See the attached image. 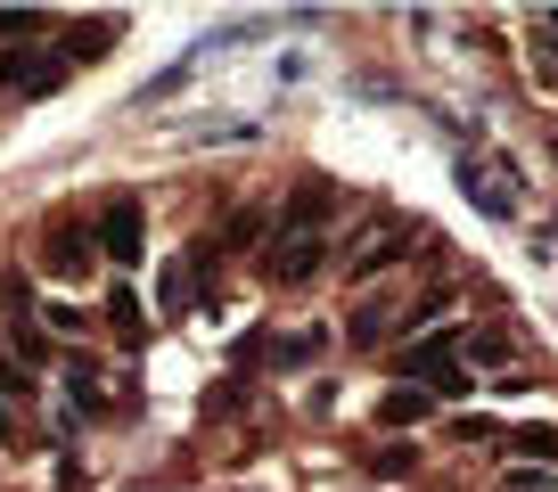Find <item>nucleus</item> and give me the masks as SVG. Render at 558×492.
<instances>
[{
    "label": "nucleus",
    "mask_w": 558,
    "mask_h": 492,
    "mask_svg": "<svg viewBox=\"0 0 558 492\" xmlns=\"http://www.w3.org/2000/svg\"><path fill=\"white\" fill-rule=\"evenodd\" d=\"M25 34H41L34 9H0V41H25Z\"/></svg>",
    "instance_id": "2eb2a0df"
},
{
    "label": "nucleus",
    "mask_w": 558,
    "mask_h": 492,
    "mask_svg": "<svg viewBox=\"0 0 558 492\" xmlns=\"http://www.w3.org/2000/svg\"><path fill=\"white\" fill-rule=\"evenodd\" d=\"M90 238H99L107 263H140V246H148V213H140V197H116V206L90 222Z\"/></svg>",
    "instance_id": "f03ea898"
},
{
    "label": "nucleus",
    "mask_w": 558,
    "mask_h": 492,
    "mask_svg": "<svg viewBox=\"0 0 558 492\" xmlns=\"http://www.w3.org/2000/svg\"><path fill=\"white\" fill-rule=\"evenodd\" d=\"M386 329H395V312H386V304H369V312H353V345H378Z\"/></svg>",
    "instance_id": "f8f14e48"
},
{
    "label": "nucleus",
    "mask_w": 558,
    "mask_h": 492,
    "mask_svg": "<svg viewBox=\"0 0 558 492\" xmlns=\"http://www.w3.org/2000/svg\"><path fill=\"white\" fill-rule=\"evenodd\" d=\"M509 181H518L509 164H469V157H460V189H469L493 222H518V189H509Z\"/></svg>",
    "instance_id": "39448f33"
},
{
    "label": "nucleus",
    "mask_w": 558,
    "mask_h": 492,
    "mask_svg": "<svg viewBox=\"0 0 558 492\" xmlns=\"http://www.w3.org/2000/svg\"><path fill=\"white\" fill-rule=\"evenodd\" d=\"M320 263H329V238H279L271 246V280L279 287H304Z\"/></svg>",
    "instance_id": "6e6552de"
},
{
    "label": "nucleus",
    "mask_w": 558,
    "mask_h": 492,
    "mask_svg": "<svg viewBox=\"0 0 558 492\" xmlns=\"http://www.w3.org/2000/svg\"><path fill=\"white\" fill-rule=\"evenodd\" d=\"M9 345H17L25 361H41V353H50V329H41V320L25 312V320H9Z\"/></svg>",
    "instance_id": "9d476101"
},
{
    "label": "nucleus",
    "mask_w": 558,
    "mask_h": 492,
    "mask_svg": "<svg viewBox=\"0 0 558 492\" xmlns=\"http://www.w3.org/2000/svg\"><path fill=\"white\" fill-rule=\"evenodd\" d=\"M395 255H402V222H369V230H362V246L345 255V280H378Z\"/></svg>",
    "instance_id": "0eeeda50"
},
{
    "label": "nucleus",
    "mask_w": 558,
    "mask_h": 492,
    "mask_svg": "<svg viewBox=\"0 0 558 492\" xmlns=\"http://www.w3.org/2000/svg\"><path fill=\"white\" fill-rule=\"evenodd\" d=\"M41 271H50V280H90V271H99V238H90L83 222H58L50 246H41Z\"/></svg>",
    "instance_id": "7ed1b4c3"
},
{
    "label": "nucleus",
    "mask_w": 558,
    "mask_h": 492,
    "mask_svg": "<svg viewBox=\"0 0 558 492\" xmlns=\"http://www.w3.org/2000/svg\"><path fill=\"white\" fill-rule=\"evenodd\" d=\"M66 74V50H0V90H50Z\"/></svg>",
    "instance_id": "423d86ee"
},
{
    "label": "nucleus",
    "mask_w": 558,
    "mask_h": 492,
    "mask_svg": "<svg viewBox=\"0 0 558 492\" xmlns=\"http://www.w3.org/2000/svg\"><path fill=\"white\" fill-rule=\"evenodd\" d=\"M427 403H436V394H418V386H395V394L378 403V419H386V427H411V419H427Z\"/></svg>",
    "instance_id": "1a4fd4ad"
},
{
    "label": "nucleus",
    "mask_w": 558,
    "mask_h": 492,
    "mask_svg": "<svg viewBox=\"0 0 558 492\" xmlns=\"http://www.w3.org/2000/svg\"><path fill=\"white\" fill-rule=\"evenodd\" d=\"M239 403H246V386H214V394H206V419H230Z\"/></svg>",
    "instance_id": "dca6fc26"
},
{
    "label": "nucleus",
    "mask_w": 558,
    "mask_h": 492,
    "mask_svg": "<svg viewBox=\"0 0 558 492\" xmlns=\"http://www.w3.org/2000/svg\"><path fill=\"white\" fill-rule=\"evenodd\" d=\"M402 378H418V394H460V386H469V353H460V336H418V345L402 353Z\"/></svg>",
    "instance_id": "f257e3e1"
},
{
    "label": "nucleus",
    "mask_w": 558,
    "mask_h": 492,
    "mask_svg": "<svg viewBox=\"0 0 558 492\" xmlns=\"http://www.w3.org/2000/svg\"><path fill=\"white\" fill-rule=\"evenodd\" d=\"M107 320H116L123 336H140V296H132V287H116V296H107Z\"/></svg>",
    "instance_id": "4468645a"
},
{
    "label": "nucleus",
    "mask_w": 558,
    "mask_h": 492,
    "mask_svg": "<svg viewBox=\"0 0 558 492\" xmlns=\"http://www.w3.org/2000/svg\"><path fill=\"white\" fill-rule=\"evenodd\" d=\"M157 304H165V312H181V304H190V263H173V271L157 280Z\"/></svg>",
    "instance_id": "ddd939ff"
},
{
    "label": "nucleus",
    "mask_w": 558,
    "mask_h": 492,
    "mask_svg": "<svg viewBox=\"0 0 558 492\" xmlns=\"http://www.w3.org/2000/svg\"><path fill=\"white\" fill-rule=\"evenodd\" d=\"M411 459H418V452H411V443H402V452H378V459H369V468H378V476H411Z\"/></svg>",
    "instance_id": "f3484780"
},
{
    "label": "nucleus",
    "mask_w": 558,
    "mask_h": 492,
    "mask_svg": "<svg viewBox=\"0 0 558 492\" xmlns=\"http://www.w3.org/2000/svg\"><path fill=\"white\" fill-rule=\"evenodd\" d=\"M509 443H518L525 459H550V468H558V427H518Z\"/></svg>",
    "instance_id": "9b49d317"
},
{
    "label": "nucleus",
    "mask_w": 558,
    "mask_h": 492,
    "mask_svg": "<svg viewBox=\"0 0 558 492\" xmlns=\"http://www.w3.org/2000/svg\"><path fill=\"white\" fill-rule=\"evenodd\" d=\"M337 213V181H296L279 206V238H320V222Z\"/></svg>",
    "instance_id": "20e7f679"
}]
</instances>
